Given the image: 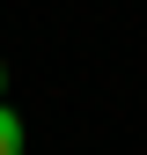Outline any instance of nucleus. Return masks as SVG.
<instances>
[{
    "instance_id": "1",
    "label": "nucleus",
    "mask_w": 147,
    "mask_h": 155,
    "mask_svg": "<svg viewBox=\"0 0 147 155\" xmlns=\"http://www.w3.org/2000/svg\"><path fill=\"white\" fill-rule=\"evenodd\" d=\"M0 155H22V118L0 104Z\"/></svg>"
},
{
    "instance_id": "2",
    "label": "nucleus",
    "mask_w": 147,
    "mask_h": 155,
    "mask_svg": "<svg viewBox=\"0 0 147 155\" xmlns=\"http://www.w3.org/2000/svg\"><path fill=\"white\" fill-rule=\"evenodd\" d=\"M0 89H8V67H0Z\"/></svg>"
}]
</instances>
